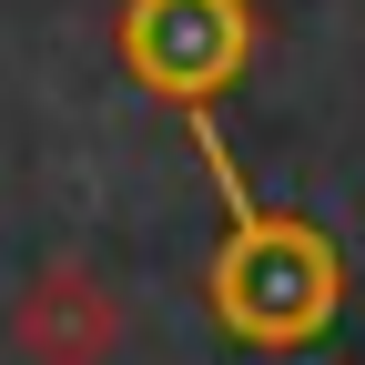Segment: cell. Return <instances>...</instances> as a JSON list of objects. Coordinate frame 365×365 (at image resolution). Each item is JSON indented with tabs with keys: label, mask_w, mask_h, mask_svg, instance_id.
<instances>
[{
	"label": "cell",
	"mask_w": 365,
	"mask_h": 365,
	"mask_svg": "<svg viewBox=\"0 0 365 365\" xmlns=\"http://www.w3.org/2000/svg\"><path fill=\"white\" fill-rule=\"evenodd\" d=\"M11 345L31 365H112L122 345V294H112V274H91V264H41L21 304H11Z\"/></svg>",
	"instance_id": "3957f363"
},
{
	"label": "cell",
	"mask_w": 365,
	"mask_h": 365,
	"mask_svg": "<svg viewBox=\"0 0 365 365\" xmlns=\"http://www.w3.org/2000/svg\"><path fill=\"white\" fill-rule=\"evenodd\" d=\"M112 51H122V71L143 91H163L173 112H203L223 81H244L254 11H244V0H122Z\"/></svg>",
	"instance_id": "7a4b0ae2"
},
{
	"label": "cell",
	"mask_w": 365,
	"mask_h": 365,
	"mask_svg": "<svg viewBox=\"0 0 365 365\" xmlns=\"http://www.w3.org/2000/svg\"><path fill=\"white\" fill-rule=\"evenodd\" d=\"M182 132H193L203 182H213V203H223V244H213V264H203L213 325L234 335V345H264V355L314 345V335L345 314V254L314 234L304 213H264V203L244 193V173H234V153H223V132H213V102L182 112Z\"/></svg>",
	"instance_id": "6da1fadb"
}]
</instances>
